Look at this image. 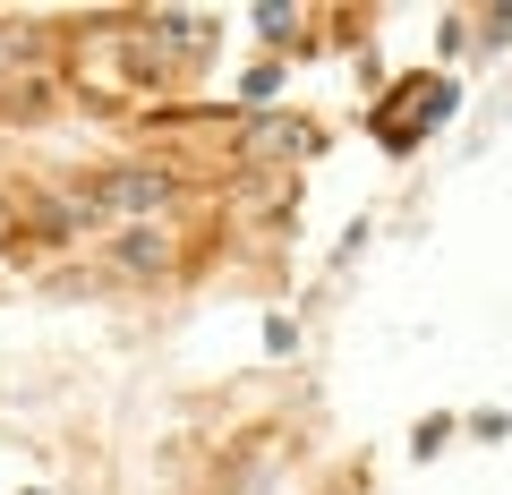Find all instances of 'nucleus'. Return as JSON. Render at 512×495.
Instances as JSON below:
<instances>
[{"label": "nucleus", "mask_w": 512, "mask_h": 495, "mask_svg": "<svg viewBox=\"0 0 512 495\" xmlns=\"http://www.w3.org/2000/svg\"><path fill=\"white\" fill-rule=\"evenodd\" d=\"M9 60H26V43L9 35V26H0V69H9Z\"/></svg>", "instance_id": "2"}, {"label": "nucleus", "mask_w": 512, "mask_h": 495, "mask_svg": "<svg viewBox=\"0 0 512 495\" xmlns=\"http://www.w3.org/2000/svg\"><path fill=\"white\" fill-rule=\"evenodd\" d=\"M171 197V171H111L103 188H94V214L103 205H163Z\"/></svg>", "instance_id": "1"}]
</instances>
